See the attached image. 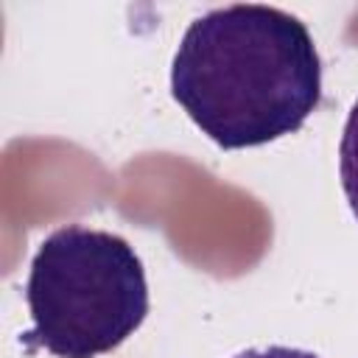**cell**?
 <instances>
[{"mask_svg":"<svg viewBox=\"0 0 358 358\" xmlns=\"http://www.w3.org/2000/svg\"><path fill=\"white\" fill-rule=\"evenodd\" d=\"M173 101L215 145L255 148L302 129L322 101V62L294 14L235 3L196 17L171 64Z\"/></svg>","mask_w":358,"mask_h":358,"instance_id":"obj_1","label":"cell"},{"mask_svg":"<svg viewBox=\"0 0 358 358\" xmlns=\"http://www.w3.org/2000/svg\"><path fill=\"white\" fill-rule=\"evenodd\" d=\"M25 302L34 322L22 336L28 350L98 358L117 350L145 322V268L126 238L67 224L39 243Z\"/></svg>","mask_w":358,"mask_h":358,"instance_id":"obj_2","label":"cell"},{"mask_svg":"<svg viewBox=\"0 0 358 358\" xmlns=\"http://www.w3.org/2000/svg\"><path fill=\"white\" fill-rule=\"evenodd\" d=\"M338 176H341V190L347 196V204L358 221V101L352 103L341 143H338Z\"/></svg>","mask_w":358,"mask_h":358,"instance_id":"obj_3","label":"cell"},{"mask_svg":"<svg viewBox=\"0 0 358 358\" xmlns=\"http://www.w3.org/2000/svg\"><path fill=\"white\" fill-rule=\"evenodd\" d=\"M235 358H319L308 350H294V347H263V350H246V352H238Z\"/></svg>","mask_w":358,"mask_h":358,"instance_id":"obj_4","label":"cell"}]
</instances>
